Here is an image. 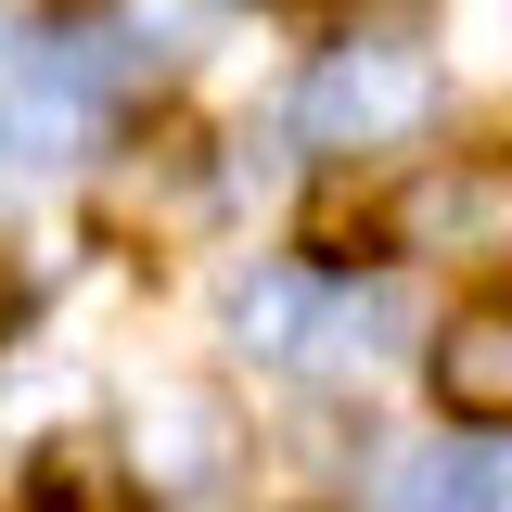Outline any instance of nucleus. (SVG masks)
<instances>
[{"mask_svg":"<svg viewBox=\"0 0 512 512\" xmlns=\"http://www.w3.org/2000/svg\"><path fill=\"white\" fill-rule=\"evenodd\" d=\"M0 320H13V295H0Z\"/></svg>","mask_w":512,"mask_h":512,"instance_id":"obj_9","label":"nucleus"},{"mask_svg":"<svg viewBox=\"0 0 512 512\" xmlns=\"http://www.w3.org/2000/svg\"><path fill=\"white\" fill-rule=\"evenodd\" d=\"M231 461H244V410L218 384H154L141 397V423H128L141 500H205V487H231Z\"/></svg>","mask_w":512,"mask_h":512,"instance_id":"obj_2","label":"nucleus"},{"mask_svg":"<svg viewBox=\"0 0 512 512\" xmlns=\"http://www.w3.org/2000/svg\"><path fill=\"white\" fill-rule=\"evenodd\" d=\"M308 320H320L308 269H256L244 295H231V346H244V359H308Z\"/></svg>","mask_w":512,"mask_h":512,"instance_id":"obj_7","label":"nucleus"},{"mask_svg":"<svg viewBox=\"0 0 512 512\" xmlns=\"http://www.w3.org/2000/svg\"><path fill=\"white\" fill-rule=\"evenodd\" d=\"M26 500L39 512H141V474H128L103 436H52L39 474H26Z\"/></svg>","mask_w":512,"mask_h":512,"instance_id":"obj_6","label":"nucleus"},{"mask_svg":"<svg viewBox=\"0 0 512 512\" xmlns=\"http://www.w3.org/2000/svg\"><path fill=\"white\" fill-rule=\"evenodd\" d=\"M397 244L410 256H512V167L500 154H436L397 192Z\"/></svg>","mask_w":512,"mask_h":512,"instance_id":"obj_4","label":"nucleus"},{"mask_svg":"<svg viewBox=\"0 0 512 512\" xmlns=\"http://www.w3.org/2000/svg\"><path fill=\"white\" fill-rule=\"evenodd\" d=\"M436 116H448V64L410 39H333L295 90V128L320 154H410V141H436Z\"/></svg>","mask_w":512,"mask_h":512,"instance_id":"obj_1","label":"nucleus"},{"mask_svg":"<svg viewBox=\"0 0 512 512\" xmlns=\"http://www.w3.org/2000/svg\"><path fill=\"white\" fill-rule=\"evenodd\" d=\"M90 116H103V77H90L77 39H26V52L0 64V167H52V154H77Z\"/></svg>","mask_w":512,"mask_h":512,"instance_id":"obj_3","label":"nucleus"},{"mask_svg":"<svg viewBox=\"0 0 512 512\" xmlns=\"http://www.w3.org/2000/svg\"><path fill=\"white\" fill-rule=\"evenodd\" d=\"M384 512H512V461H397Z\"/></svg>","mask_w":512,"mask_h":512,"instance_id":"obj_8","label":"nucleus"},{"mask_svg":"<svg viewBox=\"0 0 512 512\" xmlns=\"http://www.w3.org/2000/svg\"><path fill=\"white\" fill-rule=\"evenodd\" d=\"M436 397L461 423H512V295H474L436 320Z\"/></svg>","mask_w":512,"mask_h":512,"instance_id":"obj_5","label":"nucleus"}]
</instances>
